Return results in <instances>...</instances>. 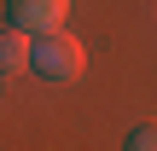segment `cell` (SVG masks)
Wrapping results in <instances>:
<instances>
[{"label":"cell","mask_w":157,"mask_h":151,"mask_svg":"<svg viewBox=\"0 0 157 151\" xmlns=\"http://www.w3.org/2000/svg\"><path fill=\"white\" fill-rule=\"evenodd\" d=\"M12 6V29H23V35H52V29H64V12H70V0H6Z\"/></svg>","instance_id":"obj_2"},{"label":"cell","mask_w":157,"mask_h":151,"mask_svg":"<svg viewBox=\"0 0 157 151\" xmlns=\"http://www.w3.org/2000/svg\"><path fill=\"white\" fill-rule=\"evenodd\" d=\"M128 151H157V122H140L128 134Z\"/></svg>","instance_id":"obj_4"},{"label":"cell","mask_w":157,"mask_h":151,"mask_svg":"<svg viewBox=\"0 0 157 151\" xmlns=\"http://www.w3.org/2000/svg\"><path fill=\"white\" fill-rule=\"evenodd\" d=\"M29 35L23 29H0V76H23L29 70Z\"/></svg>","instance_id":"obj_3"},{"label":"cell","mask_w":157,"mask_h":151,"mask_svg":"<svg viewBox=\"0 0 157 151\" xmlns=\"http://www.w3.org/2000/svg\"><path fill=\"white\" fill-rule=\"evenodd\" d=\"M29 70H35L41 81H76V76L87 70V52H82V41H76L70 29H52V35H41V41L29 47Z\"/></svg>","instance_id":"obj_1"}]
</instances>
